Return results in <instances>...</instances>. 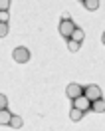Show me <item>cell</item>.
Wrapping results in <instances>:
<instances>
[{
    "label": "cell",
    "mask_w": 105,
    "mask_h": 131,
    "mask_svg": "<svg viewBox=\"0 0 105 131\" xmlns=\"http://www.w3.org/2000/svg\"><path fill=\"white\" fill-rule=\"evenodd\" d=\"M83 90H85V88H81L79 83H69V85L65 88V93H67V97L75 99V97H79V95H83Z\"/></svg>",
    "instance_id": "obj_4"
},
{
    "label": "cell",
    "mask_w": 105,
    "mask_h": 131,
    "mask_svg": "<svg viewBox=\"0 0 105 131\" xmlns=\"http://www.w3.org/2000/svg\"><path fill=\"white\" fill-rule=\"evenodd\" d=\"M0 22H8V10H4V12H0Z\"/></svg>",
    "instance_id": "obj_16"
},
{
    "label": "cell",
    "mask_w": 105,
    "mask_h": 131,
    "mask_svg": "<svg viewBox=\"0 0 105 131\" xmlns=\"http://www.w3.org/2000/svg\"><path fill=\"white\" fill-rule=\"evenodd\" d=\"M22 125H24L22 117H18V115H12V121H10V127H12V129H20Z\"/></svg>",
    "instance_id": "obj_10"
},
{
    "label": "cell",
    "mask_w": 105,
    "mask_h": 131,
    "mask_svg": "<svg viewBox=\"0 0 105 131\" xmlns=\"http://www.w3.org/2000/svg\"><path fill=\"white\" fill-rule=\"evenodd\" d=\"M73 107H77V109H81V111L85 113L87 109H91V99H89L87 95H79V97L73 99Z\"/></svg>",
    "instance_id": "obj_3"
},
{
    "label": "cell",
    "mask_w": 105,
    "mask_h": 131,
    "mask_svg": "<svg viewBox=\"0 0 105 131\" xmlns=\"http://www.w3.org/2000/svg\"><path fill=\"white\" fill-rule=\"evenodd\" d=\"M83 95H87L91 101H95V99H101V90H99L97 85H87V88L83 90Z\"/></svg>",
    "instance_id": "obj_5"
},
{
    "label": "cell",
    "mask_w": 105,
    "mask_h": 131,
    "mask_svg": "<svg viewBox=\"0 0 105 131\" xmlns=\"http://www.w3.org/2000/svg\"><path fill=\"white\" fill-rule=\"evenodd\" d=\"M12 121V113L8 109H0V125H10Z\"/></svg>",
    "instance_id": "obj_7"
},
{
    "label": "cell",
    "mask_w": 105,
    "mask_h": 131,
    "mask_svg": "<svg viewBox=\"0 0 105 131\" xmlns=\"http://www.w3.org/2000/svg\"><path fill=\"white\" fill-rule=\"evenodd\" d=\"M91 111L93 113H103L105 111V99H95V101H91Z\"/></svg>",
    "instance_id": "obj_6"
},
{
    "label": "cell",
    "mask_w": 105,
    "mask_h": 131,
    "mask_svg": "<svg viewBox=\"0 0 105 131\" xmlns=\"http://www.w3.org/2000/svg\"><path fill=\"white\" fill-rule=\"evenodd\" d=\"M62 20H72V18H69V14H67V12H64V14H62Z\"/></svg>",
    "instance_id": "obj_17"
},
{
    "label": "cell",
    "mask_w": 105,
    "mask_h": 131,
    "mask_svg": "<svg viewBox=\"0 0 105 131\" xmlns=\"http://www.w3.org/2000/svg\"><path fill=\"white\" fill-rule=\"evenodd\" d=\"M67 50H69V52H77V50H79V42L67 40Z\"/></svg>",
    "instance_id": "obj_12"
},
{
    "label": "cell",
    "mask_w": 105,
    "mask_h": 131,
    "mask_svg": "<svg viewBox=\"0 0 105 131\" xmlns=\"http://www.w3.org/2000/svg\"><path fill=\"white\" fill-rule=\"evenodd\" d=\"M8 8H10V0H0V12H4Z\"/></svg>",
    "instance_id": "obj_15"
},
{
    "label": "cell",
    "mask_w": 105,
    "mask_h": 131,
    "mask_svg": "<svg viewBox=\"0 0 105 131\" xmlns=\"http://www.w3.org/2000/svg\"><path fill=\"white\" fill-rule=\"evenodd\" d=\"M83 38H85V32H83V30H81V28H75V30H73V34H72V38H69V40H75V42H83Z\"/></svg>",
    "instance_id": "obj_8"
},
{
    "label": "cell",
    "mask_w": 105,
    "mask_h": 131,
    "mask_svg": "<svg viewBox=\"0 0 105 131\" xmlns=\"http://www.w3.org/2000/svg\"><path fill=\"white\" fill-rule=\"evenodd\" d=\"M4 36H8V24L0 22V38H4Z\"/></svg>",
    "instance_id": "obj_13"
},
{
    "label": "cell",
    "mask_w": 105,
    "mask_h": 131,
    "mask_svg": "<svg viewBox=\"0 0 105 131\" xmlns=\"http://www.w3.org/2000/svg\"><path fill=\"white\" fill-rule=\"evenodd\" d=\"M75 28H77V26L73 24L72 20H62V22H60V34H62V38H67V40H69Z\"/></svg>",
    "instance_id": "obj_2"
},
{
    "label": "cell",
    "mask_w": 105,
    "mask_h": 131,
    "mask_svg": "<svg viewBox=\"0 0 105 131\" xmlns=\"http://www.w3.org/2000/svg\"><path fill=\"white\" fill-rule=\"evenodd\" d=\"M6 105H8V97L4 93H0V109H6Z\"/></svg>",
    "instance_id": "obj_14"
},
{
    "label": "cell",
    "mask_w": 105,
    "mask_h": 131,
    "mask_svg": "<svg viewBox=\"0 0 105 131\" xmlns=\"http://www.w3.org/2000/svg\"><path fill=\"white\" fill-rule=\"evenodd\" d=\"M101 40H103V44H105V32H103V36H101Z\"/></svg>",
    "instance_id": "obj_18"
},
{
    "label": "cell",
    "mask_w": 105,
    "mask_h": 131,
    "mask_svg": "<svg viewBox=\"0 0 105 131\" xmlns=\"http://www.w3.org/2000/svg\"><path fill=\"white\" fill-rule=\"evenodd\" d=\"M83 6L87 10H97L99 8V0H83Z\"/></svg>",
    "instance_id": "obj_11"
},
{
    "label": "cell",
    "mask_w": 105,
    "mask_h": 131,
    "mask_svg": "<svg viewBox=\"0 0 105 131\" xmlns=\"http://www.w3.org/2000/svg\"><path fill=\"white\" fill-rule=\"evenodd\" d=\"M81 117H83V111L77 109V107H73L72 111H69V119H72V121H79Z\"/></svg>",
    "instance_id": "obj_9"
},
{
    "label": "cell",
    "mask_w": 105,
    "mask_h": 131,
    "mask_svg": "<svg viewBox=\"0 0 105 131\" xmlns=\"http://www.w3.org/2000/svg\"><path fill=\"white\" fill-rule=\"evenodd\" d=\"M12 58H14V62H18V64H26L30 60V50L26 48V46H18V48L12 50Z\"/></svg>",
    "instance_id": "obj_1"
}]
</instances>
